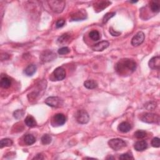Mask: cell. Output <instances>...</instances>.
I'll return each instance as SVG.
<instances>
[{
  "label": "cell",
  "instance_id": "6da1fadb",
  "mask_svg": "<svg viewBox=\"0 0 160 160\" xmlns=\"http://www.w3.org/2000/svg\"><path fill=\"white\" fill-rule=\"evenodd\" d=\"M136 69V63L130 59H122L115 66V70L121 76H128Z\"/></svg>",
  "mask_w": 160,
  "mask_h": 160
},
{
  "label": "cell",
  "instance_id": "7a4b0ae2",
  "mask_svg": "<svg viewBox=\"0 0 160 160\" xmlns=\"http://www.w3.org/2000/svg\"><path fill=\"white\" fill-rule=\"evenodd\" d=\"M108 145L111 148L115 151H118L126 146V142L124 140L120 139V138L110 140L108 141Z\"/></svg>",
  "mask_w": 160,
  "mask_h": 160
},
{
  "label": "cell",
  "instance_id": "3957f363",
  "mask_svg": "<svg viewBox=\"0 0 160 160\" xmlns=\"http://www.w3.org/2000/svg\"><path fill=\"white\" fill-rule=\"evenodd\" d=\"M141 121L147 123H157L159 124V116L158 114L145 113L141 117Z\"/></svg>",
  "mask_w": 160,
  "mask_h": 160
},
{
  "label": "cell",
  "instance_id": "277c9868",
  "mask_svg": "<svg viewBox=\"0 0 160 160\" xmlns=\"http://www.w3.org/2000/svg\"><path fill=\"white\" fill-rule=\"evenodd\" d=\"M76 120L79 124H86L89 120V116L86 111L79 110L76 113Z\"/></svg>",
  "mask_w": 160,
  "mask_h": 160
},
{
  "label": "cell",
  "instance_id": "5b68a950",
  "mask_svg": "<svg viewBox=\"0 0 160 160\" xmlns=\"http://www.w3.org/2000/svg\"><path fill=\"white\" fill-rule=\"evenodd\" d=\"M45 103L51 107L59 108L63 105V101L59 97H51L45 100Z\"/></svg>",
  "mask_w": 160,
  "mask_h": 160
},
{
  "label": "cell",
  "instance_id": "8992f818",
  "mask_svg": "<svg viewBox=\"0 0 160 160\" xmlns=\"http://www.w3.org/2000/svg\"><path fill=\"white\" fill-rule=\"evenodd\" d=\"M48 3L51 9L55 13H61L65 6V3L63 1H50Z\"/></svg>",
  "mask_w": 160,
  "mask_h": 160
},
{
  "label": "cell",
  "instance_id": "52a82bcc",
  "mask_svg": "<svg viewBox=\"0 0 160 160\" xmlns=\"http://www.w3.org/2000/svg\"><path fill=\"white\" fill-rule=\"evenodd\" d=\"M66 121V116L62 113H58L55 115L52 119L51 124L53 126H62L65 123Z\"/></svg>",
  "mask_w": 160,
  "mask_h": 160
},
{
  "label": "cell",
  "instance_id": "ba28073f",
  "mask_svg": "<svg viewBox=\"0 0 160 160\" xmlns=\"http://www.w3.org/2000/svg\"><path fill=\"white\" fill-rule=\"evenodd\" d=\"M56 58V55L51 51L47 50L41 53L40 59L43 62H49L53 61Z\"/></svg>",
  "mask_w": 160,
  "mask_h": 160
},
{
  "label": "cell",
  "instance_id": "9c48e42d",
  "mask_svg": "<svg viewBox=\"0 0 160 160\" xmlns=\"http://www.w3.org/2000/svg\"><path fill=\"white\" fill-rule=\"evenodd\" d=\"M145 36L142 31H140L135 35L133 36V38L131 40V45L134 46H138L142 44L144 40H145Z\"/></svg>",
  "mask_w": 160,
  "mask_h": 160
},
{
  "label": "cell",
  "instance_id": "30bf717a",
  "mask_svg": "<svg viewBox=\"0 0 160 160\" xmlns=\"http://www.w3.org/2000/svg\"><path fill=\"white\" fill-rule=\"evenodd\" d=\"M53 75L58 81H61L66 77V71L62 67H58L53 72Z\"/></svg>",
  "mask_w": 160,
  "mask_h": 160
},
{
  "label": "cell",
  "instance_id": "8fae6325",
  "mask_svg": "<svg viewBox=\"0 0 160 160\" xmlns=\"http://www.w3.org/2000/svg\"><path fill=\"white\" fill-rule=\"evenodd\" d=\"M110 43L107 41H103L98 43L92 46V49L95 51H102L107 48L109 46Z\"/></svg>",
  "mask_w": 160,
  "mask_h": 160
},
{
  "label": "cell",
  "instance_id": "7c38bea8",
  "mask_svg": "<svg viewBox=\"0 0 160 160\" xmlns=\"http://www.w3.org/2000/svg\"><path fill=\"white\" fill-rule=\"evenodd\" d=\"M149 66L152 70H159L160 67V58L159 56L152 58L149 61Z\"/></svg>",
  "mask_w": 160,
  "mask_h": 160
},
{
  "label": "cell",
  "instance_id": "4fadbf2b",
  "mask_svg": "<svg viewBox=\"0 0 160 160\" xmlns=\"http://www.w3.org/2000/svg\"><path fill=\"white\" fill-rule=\"evenodd\" d=\"M148 147V144L146 141L141 140L137 141L134 145V148L135 150L137 151H143L145 150Z\"/></svg>",
  "mask_w": 160,
  "mask_h": 160
},
{
  "label": "cell",
  "instance_id": "5bb4252c",
  "mask_svg": "<svg viewBox=\"0 0 160 160\" xmlns=\"http://www.w3.org/2000/svg\"><path fill=\"white\" fill-rule=\"evenodd\" d=\"M132 128V126L130 123H129L128 122L124 121L122 122L119 125L118 129L122 133H128L129 132Z\"/></svg>",
  "mask_w": 160,
  "mask_h": 160
},
{
  "label": "cell",
  "instance_id": "9a60e30c",
  "mask_svg": "<svg viewBox=\"0 0 160 160\" xmlns=\"http://www.w3.org/2000/svg\"><path fill=\"white\" fill-rule=\"evenodd\" d=\"M111 4V2L108 1H100L96 3L95 5V8L96 9L98 10L99 12L100 11H103L105 8H106L107 6Z\"/></svg>",
  "mask_w": 160,
  "mask_h": 160
},
{
  "label": "cell",
  "instance_id": "2e32d148",
  "mask_svg": "<svg viewBox=\"0 0 160 160\" xmlns=\"http://www.w3.org/2000/svg\"><path fill=\"white\" fill-rule=\"evenodd\" d=\"M25 123L26 126L30 128L35 127L37 125L36 121L35 119L34 118V117L31 115H28V116H26V118H25Z\"/></svg>",
  "mask_w": 160,
  "mask_h": 160
},
{
  "label": "cell",
  "instance_id": "e0dca14e",
  "mask_svg": "<svg viewBox=\"0 0 160 160\" xmlns=\"http://www.w3.org/2000/svg\"><path fill=\"white\" fill-rule=\"evenodd\" d=\"M1 86L4 89H7L8 88H9L11 86V85H12V81H11L10 79L6 76H1Z\"/></svg>",
  "mask_w": 160,
  "mask_h": 160
},
{
  "label": "cell",
  "instance_id": "ac0fdd59",
  "mask_svg": "<svg viewBox=\"0 0 160 160\" xmlns=\"http://www.w3.org/2000/svg\"><path fill=\"white\" fill-rule=\"evenodd\" d=\"M36 69H37L36 66L35 65H33V64H32V65H30L26 67L25 70V73L28 76H33L36 71Z\"/></svg>",
  "mask_w": 160,
  "mask_h": 160
},
{
  "label": "cell",
  "instance_id": "d6986e66",
  "mask_svg": "<svg viewBox=\"0 0 160 160\" xmlns=\"http://www.w3.org/2000/svg\"><path fill=\"white\" fill-rule=\"evenodd\" d=\"M84 86L87 89H92L98 86V83L93 79H89L84 83Z\"/></svg>",
  "mask_w": 160,
  "mask_h": 160
},
{
  "label": "cell",
  "instance_id": "ffe728a7",
  "mask_svg": "<svg viewBox=\"0 0 160 160\" xmlns=\"http://www.w3.org/2000/svg\"><path fill=\"white\" fill-rule=\"evenodd\" d=\"M85 18H86V14L83 11H79L74 14V15L72 16V19H73V21H79Z\"/></svg>",
  "mask_w": 160,
  "mask_h": 160
},
{
  "label": "cell",
  "instance_id": "44dd1931",
  "mask_svg": "<svg viewBox=\"0 0 160 160\" xmlns=\"http://www.w3.org/2000/svg\"><path fill=\"white\" fill-rule=\"evenodd\" d=\"M24 141L27 145H31L36 142V138L33 135L28 134L25 136Z\"/></svg>",
  "mask_w": 160,
  "mask_h": 160
},
{
  "label": "cell",
  "instance_id": "7402d4cb",
  "mask_svg": "<svg viewBox=\"0 0 160 160\" xmlns=\"http://www.w3.org/2000/svg\"><path fill=\"white\" fill-rule=\"evenodd\" d=\"M89 38L92 39L93 41H98L100 39L101 35L98 31L93 30L92 31H90V33H89Z\"/></svg>",
  "mask_w": 160,
  "mask_h": 160
},
{
  "label": "cell",
  "instance_id": "603a6c76",
  "mask_svg": "<svg viewBox=\"0 0 160 160\" xmlns=\"http://www.w3.org/2000/svg\"><path fill=\"white\" fill-rule=\"evenodd\" d=\"M13 141L12 140L9 139V138H5V139H3L0 141V146H1V148H3L4 147L6 146H11L13 145Z\"/></svg>",
  "mask_w": 160,
  "mask_h": 160
},
{
  "label": "cell",
  "instance_id": "cb8c5ba5",
  "mask_svg": "<svg viewBox=\"0 0 160 160\" xmlns=\"http://www.w3.org/2000/svg\"><path fill=\"white\" fill-rule=\"evenodd\" d=\"M150 8L153 13H158L159 12V4L157 1H151L150 3Z\"/></svg>",
  "mask_w": 160,
  "mask_h": 160
},
{
  "label": "cell",
  "instance_id": "d4e9b609",
  "mask_svg": "<svg viewBox=\"0 0 160 160\" xmlns=\"http://www.w3.org/2000/svg\"><path fill=\"white\" fill-rule=\"evenodd\" d=\"M52 141V138L49 135H44L41 138V142L43 145H49Z\"/></svg>",
  "mask_w": 160,
  "mask_h": 160
},
{
  "label": "cell",
  "instance_id": "484cf974",
  "mask_svg": "<svg viewBox=\"0 0 160 160\" xmlns=\"http://www.w3.org/2000/svg\"><path fill=\"white\" fill-rule=\"evenodd\" d=\"M146 135V132L143 130H138L135 133V136L138 139H143V138H145Z\"/></svg>",
  "mask_w": 160,
  "mask_h": 160
},
{
  "label": "cell",
  "instance_id": "4316f807",
  "mask_svg": "<svg viewBox=\"0 0 160 160\" xmlns=\"http://www.w3.org/2000/svg\"><path fill=\"white\" fill-rule=\"evenodd\" d=\"M69 39H70V36H69L68 34H64L61 36H60L59 38H58V42L60 44H64V43H66L67 41H68Z\"/></svg>",
  "mask_w": 160,
  "mask_h": 160
},
{
  "label": "cell",
  "instance_id": "83f0119b",
  "mask_svg": "<svg viewBox=\"0 0 160 160\" xmlns=\"http://www.w3.org/2000/svg\"><path fill=\"white\" fill-rule=\"evenodd\" d=\"M115 12H111V13H106L103 18V23H106L108 22V21L111 18H113L114 16L115 15Z\"/></svg>",
  "mask_w": 160,
  "mask_h": 160
},
{
  "label": "cell",
  "instance_id": "f1b7e54d",
  "mask_svg": "<svg viewBox=\"0 0 160 160\" xmlns=\"http://www.w3.org/2000/svg\"><path fill=\"white\" fill-rule=\"evenodd\" d=\"M24 115V111L23 110H18L14 112L13 113V116L15 118L17 119H20L22 118Z\"/></svg>",
  "mask_w": 160,
  "mask_h": 160
},
{
  "label": "cell",
  "instance_id": "f546056e",
  "mask_svg": "<svg viewBox=\"0 0 160 160\" xmlns=\"http://www.w3.org/2000/svg\"><path fill=\"white\" fill-rule=\"evenodd\" d=\"M70 52V50L68 47H63V48H61L58 50V53L61 55H66Z\"/></svg>",
  "mask_w": 160,
  "mask_h": 160
},
{
  "label": "cell",
  "instance_id": "4dcf8cb0",
  "mask_svg": "<svg viewBox=\"0 0 160 160\" xmlns=\"http://www.w3.org/2000/svg\"><path fill=\"white\" fill-rule=\"evenodd\" d=\"M159 138H154L151 141V145L154 148H159L160 146L159 144Z\"/></svg>",
  "mask_w": 160,
  "mask_h": 160
},
{
  "label": "cell",
  "instance_id": "1f68e13d",
  "mask_svg": "<svg viewBox=\"0 0 160 160\" xmlns=\"http://www.w3.org/2000/svg\"><path fill=\"white\" fill-rule=\"evenodd\" d=\"M119 158H120V159H123V160H125V159H134V158H133V156L131 155V154H130V153L123 154L120 156Z\"/></svg>",
  "mask_w": 160,
  "mask_h": 160
},
{
  "label": "cell",
  "instance_id": "d6a6232c",
  "mask_svg": "<svg viewBox=\"0 0 160 160\" xmlns=\"http://www.w3.org/2000/svg\"><path fill=\"white\" fill-rule=\"evenodd\" d=\"M65 20H64L63 19H58L56 23V27L57 28H60L63 27V26L65 25Z\"/></svg>",
  "mask_w": 160,
  "mask_h": 160
},
{
  "label": "cell",
  "instance_id": "836d02e7",
  "mask_svg": "<svg viewBox=\"0 0 160 160\" xmlns=\"http://www.w3.org/2000/svg\"><path fill=\"white\" fill-rule=\"evenodd\" d=\"M110 33L112 36H120L121 35L120 32H118V31H115L112 27H111L110 28Z\"/></svg>",
  "mask_w": 160,
  "mask_h": 160
},
{
  "label": "cell",
  "instance_id": "e575fe53",
  "mask_svg": "<svg viewBox=\"0 0 160 160\" xmlns=\"http://www.w3.org/2000/svg\"><path fill=\"white\" fill-rule=\"evenodd\" d=\"M44 158L43 157V156L41 155V154H37L36 156L33 159H43Z\"/></svg>",
  "mask_w": 160,
  "mask_h": 160
}]
</instances>
